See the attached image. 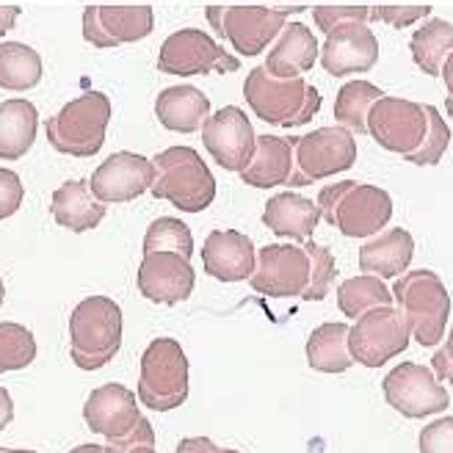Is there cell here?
Listing matches in <instances>:
<instances>
[{"label":"cell","instance_id":"1","mask_svg":"<svg viewBox=\"0 0 453 453\" xmlns=\"http://www.w3.org/2000/svg\"><path fill=\"white\" fill-rule=\"evenodd\" d=\"M243 97L257 119L280 127H299L312 122L324 103L321 92L304 75L282 81L271 75L265 66L249 70V78L243 81Z\"/></svg>","mask_w":453,"mask_h":453},{"label":"cell","instance_id":"2","mask_svg":"<svg viewBox=\"0 0 453 453\" xmlns=\"http://www.w3.org/2000/svg\"><path fill=\"white\" fill-rule=\"evenodd\" d=\"M319 211L321 219L346 238H373L393 219V199L379 186L343 180L321 188Z\"/></svg>","mask_w":453,"mask_h":453},{"label":"cell","instance_id":"3","mask_svg":"<svg viewBox=\"0 0 453 453\" xmlns=\"http://www.w3.org/2000/svg\"><path fill=\"white\" fill-rule=\"evenodd\" d=\"M152 196L183 213H202L216 199V177L194 147H169L152 157Z\"/></svg>","mask_w":453,"mask_h":453},{"label":"cell","instance_id":"4","mask_svg":"<svg viewBox=\"0 0 453 453\" xmlns=\"http://www.w3.org/2000/svg\"><path fill=\"white\" fill-rule=\"evenodd\" d=\"M122 349V310L108 296H88L70 315V354L81 371H97Z\"/></svg>","mask_w":453,"mask_h":453},{"label":"cell","instance_id":"5","mask_svg":"<svg viewBox=\"0 0 453 453\" xmlns=\"http://www.w3.org/2000/svg\"><path fill=\"white\" fill-rule=\"evenodd\" d=\"M393 299L412 326V337L423 349L437 346L445 337L450 315V293L434 271H406L395 280Z\"/></svg>","mask_w":453,"mask_h":453},{"label":"cell","instance_id":"6","mask_svg":"<svg viewBox=\"0 0 453 453\" xmlns=\"http://www.w3.org/2000/svg\"><path fill=\"white\" fill-rule=\"evenodd\" d=\"M139 401L152 412H172L188 401V357L174 337H155L142 354Z\"/></svg>","mask_w":453,"mask_h":453},{"label":"cell","instance_id":"7","mask_svg":"<svg viewBox=\"0 0 453 453\" xmlns=\"http://www.w3.org/2000/svg\"><path fill=\"white\" fill-rule=\"evenodd\" d=\"M111 100L103 92H86L48 119V142L61 155L95 157L105 144Z\"/></svg>","mask_w":453,"mask_h":453},{"label":"cell","instance_id":"8","mask_svg":"<svg viewBox=\"0 0 453 453\" xmlns=\"http://www.w3.org/2000/svg\"><path fill=\"white\" fill-rule=\"evenodd\" d=\"M357 161L354 133L346 127H319L293 139V180L290 188L321 183L326 177L349 172Z\"/></svg>","mask_w":453,"mask_h":453},{"label":"cell","instance_id":"9","mask_svg":"<svg viewBox=\"0 0 453 453\" xmlns=\"http://www.w3.org/2000/svg\"><path fill=\"white\" fill-rule=\"evenodd\" d=\"M293 12H304V6H208V22L241 56H260L274 44Z\"/></svg>","mask_w":453,"mask_h":453},{"label":"cell","instance_id":"10","mask_svg":"<svg viewBox=\"0 0 453 453\" xmlns=\"http://www.w3.org/2000/svg\"><path fill=\"white\" fill-rule=\"evenodd\" d=\"M412 326L398 307H373L362 312L349 332V349L354 362L365 368H381L384 362L410 349Z\"/></svg>","mask_w":453,"mask_h":453},{"label":"cell","instance_id":"11","mask_svg":"<svg viewBox=\"0 0 453 453\" xmlns=\"http://www.w3.org/2000/svg\"><path fill=\"white\" fill-rule=\"evenodd\" d=\"M157 70L166 75H208V73H238L241 61L226 53L221 44H216L205 31L199 28H183L174 31L164 44L161 56H157Z\"/></svg>","mask_w":453,"mask_h":453},{"label":"cell","instance_id":"12","mask_svg":"<svg viewBox=\"0 0 453 453\" xmlns=\"http://www.w3.org/2000/svg\"><path fill=\"white\" fill-rule=\"evenodd\" d=\"M384 401L410 420H423L448 410V390L440 384L437 373L418 362H401L381 381Z\"/></svg>","mask_w":453,"mask_h":453},{"label":"cell","instance_id":"13","mask_svg":"<svg viewBox=\"0 0 453 453\" xmlns=\"http://www.w3.org/2000/svg\"><path fill=\"white\" fill-rule=\"evenodd\" d=\"M249 285L268 299H302L310 288V255L304 243H268L257 249V265Z\"/></svg>","mask_w":453,"mask_h":453},{"label":"cell","instance_id":"14","mask_svg":"<svg viewBox=\"0 0 453 453\" xmlns=\"http://www.w3.org/2000/svg\"><path fill=\"white\" fill-rule=\"evenodd\" d=\"M428 130V113L426 105L401 100V97H388L376 100V105L368 113V135L388 152L395 155H412L423 135Z\"/></svg>","mask_w":453,"mask_h":453},{"label":"cell","instance_id":"15","mask_svg":"<svg viewBox=\"0 0 453 453\" xmlns=\"http://www.w3.org/2000/svg\"><path fill=\"white\" fill-rule=\"evenodd\" d=\"M202 142H205V150L221 169L238 174L252 164L257 150L255 127L246 113L235 105H224L213 117L205 119V125H202Z\"/></svg>","mask_w":453,"mask_h":453},{"label":"cell","instance_id":"16","mask_svg":"<svg viewBox=\"0 0 453 453\" xmlns=\"http://www.w3.org/2000/svg\"><path fill=\"white\" fill-rule=\"evenodd\" d=\"M319 58L332 78L368 73L379 61V39L365 19L340 22L326 34Z\"/></svg>","mask_w":453,"mask_h":453},{"label":"cell","instance_id":"17","mask_svg":"<svg viewBox=\"0 0 453 453\" xmlns=\"http://www.w3.org/2000/svg\"><path fill=\"white\" fill-rule=\"evenodd\" d=\"M152 31V6H86L83 12V39L100 50L147 39Z\"/></svg>","mask_w":453,"mask_h":453},{"label":"cell","instance_id":"18","mask_svg":"<svg viewBox=\"0 0 453 453\" xmlns=\"http://www.w3.org/2000/svg\"><path fill=\"white\" fill-rule=\"evenodd\" d=\"M155 166L144 155L135 152H113L95 169L88 188L103 205H122V202L139 199L152 188Z\"/></svg>","mask_w":453,"mask_h":453},{"label":"cell","instance_id":"19","mask_svg":"<svg viewBox=\"0 0 453 453\" xmlns=\"http://www.w3.org/2000/svg\"><path fill=\"white\" fill-rule=\"evenodd\" d=\"M194 265L177 252H144L139 265V293L155 304H180L194 293Z\"/></svg>","mask_w":453,"mask_h":453},{"label":"cell","instance_id":"20","mask_svg":"<svg viewBox=\"0 0 453 453\" xmlns=\"http://www.w3.org/2000/svg\"><path fill=\"white\" fill-rule=\"evenodd\" d=\"M144 415L139 412V395L125 384H103L92 390L83 403V420L88 432L105 437L108 442L125 440Z\"/></svg>","mask_w":453,"mask_h":453},{"label":"cell","instance_id":"21","mask_svg":"<svg viewBox=\"0 0 453 453\" xmlns=\"http://www.w3.org/2000/svg\"><path fill=\"white\" fill-rule=\"evenodd\" d=\"M202 265L219 282H243L255 274L257 249L238 230H213L202 246Z\"/></svg>","mask_w":453,"mask_h":453},{"label":"cell","instance_id":"22","mask_svg":"<svg viewBox=\"0 0 453 453\" xmlns=\"http://www.w3.org/2000/svg\"><path fill=\"white\" fill-rule=\"evenodd\" d=\"M321 56V44L304 22H285V28L271 44L265 56V70L274 78H299L315 66V58Z\"/></svg>","mask_w":453,"mask_h":453},{"label":"cell","instance_id":"23","mask_svg":"<svg viewBox=\"0 0 453 453\" xmlns=\"http://www.w3.org/2000/svg\"><path fill=\"white\" fill-rule=\"evenodd\" d=\"M321 221L319 202H312L302 194H277L265 202L263 224L280 238H290L293 243H307L312 241L315 226Z\"/></svg>","mask_w":453,"mask_h":453},{"label":"cell","instance_id":"24","mask_svg":"<svg viewBox=\"0 0 453 453\" xmlns=\"http://www.w3.org/2000/svg\"><path fill=\"white\" fill-rule=\"evenodd\" d=\"M412 257L415 238L403 226H393L388 233L373 235V241L359 249V271L379 280H398L412 265Z\"/></svg>","mask_w":453,"mask_h":453},{"label":"cell","instance_id":"25","mask_svg":"<svg viewBox=\"0 0 453 453\" xmlns=\"http://www.w3.org/2000/svg\"><path fill=\"white\" fill-rule=\"evenodd\" d=\"M241 180L252 188L290 186L293 180V139L282 135H257V150L252 164L241 172Z\"/></svg>","mask_w":453,"mask_h":453},{"label":"cell","instance_id":"26","mask_svg":"<svg viewBox=\"0 0 453 453\" xmlns=\"http://www.w3.org/2000/svg\"><path fill=\"white\" fill-rule=\"evenodd\" d=\"M50 213L58 226L73 233H86L105 219V205L92 194L86 180H66L50 196Z\"/></svg>","mask_w":453,"mask_h":453},{"label":"cell","instance_id":"27","mask_svg":"<svg viewBox=\"0 0 453 453\" xmlns=\"http://www.w3.org/2000/svg\"><path fill=\"white\" fill-rule=\"evenodd\" d=\"M155 117L166 130L196 133L211 117V100L196 86H169L155 100Z\"/></svg>","mask_w":453,"mask_h":453},{"label":"cell","instance_id":"28","mask_svg":"<svg viewBox=\"0 0 453 453\" xmlns=\"http://www.w3.org/2000/svg\"><path fill=\"white\" fill-rule=\"evenodd\" d=\"M39 111L28 100L0 103V161H17L36 142Z\"/></svg>","mask_w":453,"mask_h":453},{"label":"cell","instance_id":"29","mask_svg":"<svg viewBox=\"0 0 453 453\" xmlns=\"http://www.w3.org/2000/svg\"><path fill=\"white\" fill-rule=\"evenodd\" d=\"M349 324H321L307 340V365L319 373H346L357 362L349 349Z\"/></svg>","mask_w":453,"mask_h":453},{"label":"cell","instance_id":"30","mask_svg":"<svg viewBox=\"0 0 453 453\" xmlns=\"http://www.w3.org/2000/svg\"><path fill=\"white\" fill-rule=\"evenodd\" d=\"M410 50L415 64L426 75H440L445 58L453 53V22L440 19V17H428L423 26L412 34Z\"/></svg>","mask_w":453,"mask_h":453},{"label":"cell","instance_id":"31","mask_svg":"<svg viewBox=\"0 0 453 453\" xmlns=\"http://www.w3.org/2000/svg\"><path fill=\"white\" fill-rule=\"evenodd\" d=\"M42 81V58L22 42H0V88L28 92Z\"/></svg>","mask_w":453,"mask_h":453},{"label":"cell","instance_id":"32","mask_svg":"<svg viewBox=\"0 0 453 453\" xmlns=\"http://www.w3.org/2000/svg\"><path fill=\"white\" fill-rule=\"evenodd\" d=\"M384 92L371 81H351L337 92L334 100V119L340 127H346L351 133L365 135L368 133V113L381 100Z\"/></svg>","mask_w":453,"mask_h":453},{"label":"cell","instance_id":"33","mask_svg":"<svg viewBox=\"0 0 453 453\" xmlns=\"http://www.w3.org/2000/svg\"><path fill=\"white\" fill-rule=\"evenodd\" d=\"M393 290L384 285V280L373 277V274H359L346 280L343 285L337 288V307L349 319H359L362 312H368L373 307H390Z\"/></svg>","mask_w":453,"mask_h":453},{"label":"cell","instance_id":"34","mask_svg":"<svg viewBox=\"0 0 453 453\" xmlns=\"http://www.w3.org/2000/svg\"><path fill=\"white\" fill-rule=\"evenodd\" d=\"M36 359V337L28 326L4 321L0 324V373L22 371Z\"/></svg>","mask_w":453,"mask_h":453},{"label":"cell","instance_id":"35","mask_svg":"<svg viewBox=\"0 0 453 453\" xmlns=\"http://www.w3.org/2000/svg\"><path fill=\"white\" fill-rule=\"evenodd\" d=\"M144 252H177L191 260L194 255V235L186 221L161 216L150 224L144 235Z\"/></svg>","mask_w":453,"mask_h":453},{"label":"cell","instance_id":"36","mask_svg":"<svg viewBox=\"0 0 453 453\" xmlns=\"http://www.w3.org/2000/svg\"><path fill=\"white\" fill-rule=\"evenodd\" d=\"M426 113H428V130L423 135V142L412 155H406L403 161H410L415 166H437L442 161V155L448 152L450 130H448L445 119L440 117V111L434 105H426Z\"/></svg>","mask_w":453,"mask_h":453},{"label":"cell","instance_id":"37","mask_svg":"<svg viewBox=\"0 0 453 453\" xmlns=\"http://www.w3.org/2000/svg\"><path fill=\"white\" fill-rule=\"evenodd\" d=\"M307 255H310V288L304 290V302H324L326 293L332 290V282L337 277V263L326 246L307 241L304 243Z\"/></svg>","mask_w":453,"mask_h":453},{"label":"cell","instance_id":"38","mask_svg":"<svg viewBox=\"0 0 453 453\" xmlns=\"http://www.w3.org/2000/svg\"><path fill=\"white\" fill-rule=\"evenodd\" d=\"M420 453H453V418H440L423 426L418 437Z\"/></svg>","mask_w":453,"mask_h":453},{"label":"cell","instance_id":"39","mask_svg":"<svg viewBox=\"0 0 453 453\" xmlns=\"http://www.w3.org/2000/svg\"><path fill=\"white\" fill-rule=\"evenodd\" d=\"M432 6H373L371 22H388L390 28H410L418 19H428Z\"/></svg>","mask_w":453,"mask_h":453},{"label":"cell","instance_id":"40","mask_svg":"<svg viewBox=\"0 0 453 453\" xmlns=\"http://www.w3.org/2000/svg\"><path fill=\"white\" fill-rule=\"evenodd\" d=\"M312 17H315V26L324 34H329L340 22H351V19L371 22V9L368 6H315Z\"/></svg>","mask_w":453,"mask_h":453},{"label":"cell","instance_id":"41","mask_svg":"<svg viewBox=\"0 0 453 453\" xmlns=\"http://www.w3.org/2000/svg\"><path fill=\"white\" fill-rule=\"evenodd\" d=\"M22 196H26V188L19 183V174L0 166V221H6L19 211Z\"/></svg>","mask_w":453,"mask_h":453},{"label":"cell","instance_id":"42","mask_svg":"<svg viewBox=\"0 0 453 453\" xmlns=\"http://www.w3.org/2000/svg\"><path fill=\"white\" fill-rule=\"evenodd\" d=\"M135 445H152V448H155V432H152V426H150L147 418H142L139 426H135L125 440H113V442H108V448H111L113 453H125V450H130V448H135Z\"/></svg>","mask_w":453,"mask_h":453},{"label":"cell","instance_id":"43","mask_svg":"<svg viewBox=\"0 0 453 453\" xmlns=\"http://www.w3.org/2000/svg\"><path fill=\"white\" fill-rule=\"evenodd\" d=\"M432 371L437 373L440 381L453 384V324H450V332H448L445 346L437 349L434 357H432Z\"/></svg>","mask_w":453,"mask_h":453},{"label":"cell","instance_id":"44","mask_svg":"<svg viewBox=\"0 0 453 453\" xmlns=\"http://www.w3.org/2000/svg\"><path fill=\"white\" fill-rule=\"evenodd\" d=\"M174 453H241V450H235V448H219L208 437H186V440H180Z\"/></svg>","mask_w":453,"mask_h":453},{"label":"cell","instance_id":"45","mask_svg":"<svg viewBox=\"0 0 453 453\" xmlns=\"http://www.w3.org/2000/svg\"><path fill=\"white\" fill-rule=\"evenodd\" d=\"M14 420V401L6 388H0V432Z\"/></svg>","mask_w":453,"mask_h":453},{"label":"cell","instance_id":"46","mask_svg":"<svg viewBox=\"0 0 453 453\" xmlns=\"http://www.w3.org/2000/svg\"><path fill=\"white\" fill-rule=\"evenodd\" d=\"M17 17L19 6H0V36H6L17 26Z\"/></svg>","mask_w":453,"mask_h":453},{"label":"cell","instance_id":"47","mask_svg":"<svg viewBox=\"0 0 453 453\" xmlns=\"http://www.w3.org/2000/svg\"><path fill=\"white\" fill-rule=\"evenodd\" d=\"M442 81H445V88H448V97H453V53L445 58V64H442Z\"/></svg>","mask_w":453,"mask_h":453},{"label":"cell","instance_id":"48","mask_svg":"<svg viewBox=\"0 0 453 453\" xmlns=\"http://www.w3.org/2000/svg\"><path fill=\"white\" fill-rule=\"evenodd\" d=\"M70 453H113L108 445H97V442H83L78 448H73Z\"/></svg>","mask_w":453,"mask_h":453},{"label":"cell","instance_id":"49","mask_svg":"<svg viewBox=\"0 0 453 453\" xmlns=\"http://www.w3.org/2000/svg\"><path fill=\"white\" fill-rule=\"evenodd\" d=\"M125 453H157L152 445H135V448H130V450H125Z\"/></svg>","mask_w":453,"mask_h":453},{"label":"cell","instance_id":"50","mask_svg":"<svg viewBox=\"0 0 453 453\" xmlns=\"http://www.w3.org/2000/svg\"><path fill=\"white\" fill-rule=\"evenodd\" d=\"M0 453H36V450H28V448H0Z\"/></svg>","mask_w":453,"mask_h":453},{"label":"cell","instance_id":"51","mask_svg":"<svg viewBox=\"0 0 453 453\" xmlns=\"http://www.w3.org/2000/svg\"><path fill=\"white\" fill-rule=\"evenodd\" d=\"M445 108H448V117L453 119V97H445Z\"/></svg>","mask_w":453,"mask_h":453},{"label":"cell","instance_id":"52","mask_svg":"<svg viewBox=\"0 0 453 453\" xmlns=\"http://www.w3.org/2000/svg\"><path fill=\"white\" fill-rule=\"evenodd\" d=\"M4 299H6V288H4V280H0V304H4Z\"/></svg>","mask_w":453,"mask_h":453},{"label":"cell","instance_id":"53","mask_svg":"<svg viewBox=\"0 0 453 453\" xmlns=\"http://www.w3.org/2000/svg\"><path fill=\"white\" fill-rule=\"evenodd\" d=\"M290 4H293V0H290ZM296 4H304V0H296Z\"/></svg>","mask_w":453,"mask_h":453}]
</instances>
